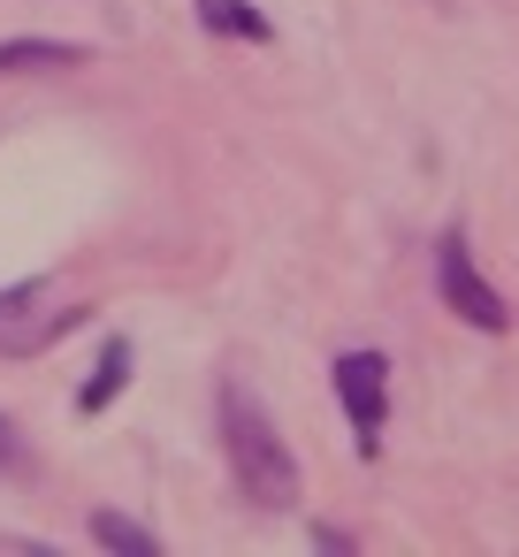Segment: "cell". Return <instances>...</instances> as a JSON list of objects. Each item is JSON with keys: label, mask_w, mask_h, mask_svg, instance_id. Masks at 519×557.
<instances>
[{"label": "cell", "mask_w": 519, "mask_h": 557, "mask_svg": "<svg viewBox=\"0 0 519 557\" xmlns=\"http://www.w3.org/2000/svg\"><path fill=\"white\" fill-rule=\"evenodd\" d=\"M92 47L70 39H0V77H24V70H85Z\"/></svg>", "instance_id": "obj_4"}, {"label": "cell", "mask_w": 519, "mask_h": 557, "mask_svg": "<svg viewBox=\"0 0 519 557\" xmlns=\"http://www.w3.org/2000/svg\"><path fill=\"white\" fill-rule=\"evenodd\" d=\"M336 397H344L351 443L374 458L382 450V420H390V359L382 351H344L336 359Z\"/></svg>", "instance_id": "obj_3"}, {"label": "cell", "mask_w": 519, "mask_h": 557, "mask_svg": "<svg viewBox=\"0 0 519 557\" xmlns=\"http://www.w3.org/2000/svg\"><path fill=\"white\" fill-rule=\"evenodd\" d=\"M0 473H32V450H24V428L0 412Z\"/></svg>", "instance_id": "obj_9"}, {"label": "cell", "mask_w": 519, "mask_h": 557, "mask_svg": "<svg viewBox=\"0 0 519 557\" xmlns=\"http://www.w3.org/2000/svg\"><path fill=\"white\" fill-rule=\"evenodd\" d=\"M123 382H131V344H123V336H108V344H100L92 382L77 389V412H85V420H92V412H108V405L123 397Z\"/></svg>", "instance_id": "obj_6"}, {"label": "cell", "mask_w": 519, "mask_h": 557, "mask_svg": "<svg viewBox=\"0 0 519 557\" xmlns=\"http://www.w3.org/2000/svg\"><path fill=\"white\" fill-rule=\"evenodd\" d=\"M222 450H230L237 488H245L260 511H291V504H298V458H291V443L275 435V420H268L237 382H222Z\"/></svg>", "instance_id": "obj_1"}, {"label": "cell", "mask_w": 519, "mask_h": 557, "mask_svg": "<svg viewBox=\"0 0 519 557\" xmlns=\"http://www.w3.org/2000/svg\"><path fill=\"white\" fill-rule=\"evenodd\" d=\"M435 290H443V306L466 321V329H504L511 313H504V298L489 290V275L473 268V252H466V230H443V245H435Z\"/></svg>", "instance_id": "obj_2"}, {"label": "cell", "mask_w": 519, "mask_h": 557, "mask_svg": "<svg viewBox=\"0 0 519 557\" xmlns=\"http://www.w3.org/2000/svg\"><path fill=\"white\" fill-rule=\"evenodd\" d=\"M191 9H199V24H207L214 39H252V47L275 39V24L252 9V0H191Z\"/></svg>", "instance_id": "obj_5"}, {"label": "cell", "mask_w": 519, "mask_h": 557, "mask_svg": "<svg viewBox=\"0 0 519 557\" xmlns=\"http://www.w3.org/2000/svg\"><path fill=\"white\" fill-rule=\"evenodd\" d=\"M92 542L115 549V557H161L153 527H138V519H123V511H92Z\"/></svg>", "instance_id": "obj_7"}, {"label": "cell", "mask_w": 519, "mask_h": 557, "mask_svg": "<svg viewBox=\"0 0 519 557\" xmlns=\"http://www.w3.org/2000/svg\"><path fill=\"white\" fill-rule=\"evenodd\" d=\"M39 290H47V283H16V290H0V321L24 313V306H39Z\"/></svg>", "instance_id": "obj_10"}, {"label": "cell", "mask_w": 519, "mask_h": 557, "mask_svg": "<svg viewBox=\"0 0 519 557\" xmlns=\"http://www.w3.org/2000/svg\"><path fill=\"white\" fill-rule=\"evenodd\" d=\"M85 313H92V306H77V313H47L39 329H0V351H39V344H54V336H70V329H85Z\"/></svg>", "instance_id": "obj_8"}]
</instances>
